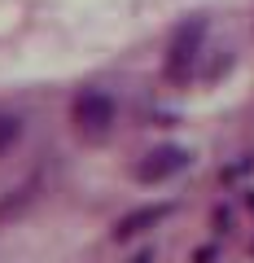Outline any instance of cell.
I'll use <instances>...</instances> for the list:
<instances>
[{"label":"cell","mask_w":254,"mask_h":263,"mask_svg":"<svg viewBox=\"0 0 254 263\" xmlns=\"http://www.w3.org/2000/svg\"><path fill=\"white\" fill-rule=\"evenodd\" d=\"M202 35H206V27H202L198 18H188L175 27V35H171V48H167V75L180 79L184 84L193 70H198V48H202Z\"/></svg>","instance_id":"1"},{"label":"cell","mask_w":254,"mask_h":263,"mask_svg":"<svg viewBox=\"0 0 254 263\" xmlns=\"http://www.w3.org/2000/svg\"><path fill=\"white\" fill-rule=\"evenodd\" d=\"M70 119H75V127L84 132V136H105V132H110V123H114V101L101 92V88H88V92L75 97Z\"/></svg>","instance_id":"2"},{"label":"cell","mask_w":254,"mask_h":263,"mask_svg":"<svg viewBox=\"0 0 254 263\" xmlns=\"http://www.w3.org/2000/svg\"><path fill=\"white\" fill-rule=\"evenodd\" d=\"M184 162H188V154L180 149V145H162V149L145 154V162L136 167V176H141L145 184H158V180H167V176H175V171H184Z\"/></svg>","instance_id":"3"},{"label":"cell","mask_w":254,"mask_h":263,"mask_svg":"<svg viewBox=\"0 0 254 263\" xmlns=\"http://www.w3.org/2000/svg\"><path fill=\"white\" fill-rule=\"evenodd\" d=\"M167 215V206H145V211H136V215H127L119 224V237H136V233H145L149 224H158V219Z\"/></svg>","instance_id":"4"},{"label":"cell","mask_w":254,"mask_h":263,"mask_svg":"<svg viewBox=\"0 0 254 263\" xmlns=\"http://www.w3.org/2000/svg\"><path fill=\"white\" fill-rule=\"evenodd\" d=\"M22 136V119L18 114H0V154H9Z\"/></svg>","instance_id":"5"},{"label":"cell","mask_w":254,"mask_h":263,"mask_svg":"<svg viewBox=\"0 0 254 263\" xmlns=\"http://www.w3.org/2000/svg\"><path fill=\"white\" fill-rule=\"evenodd\" d=\"M132 263H153V254H149V250H145V254H136V259H132Z\"/></svg>","instance_id":"6"}]
</instances>
